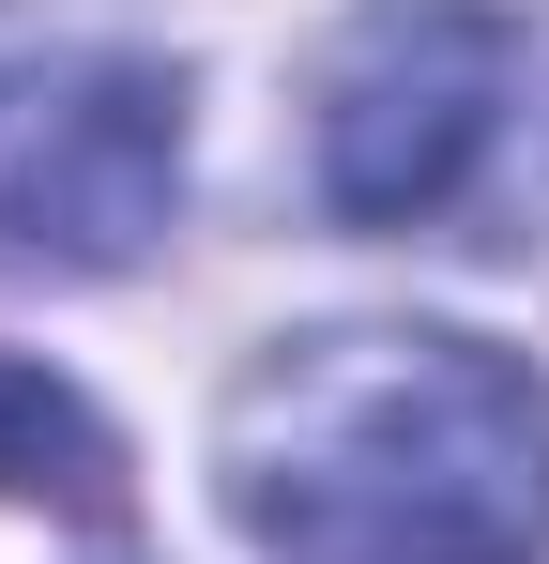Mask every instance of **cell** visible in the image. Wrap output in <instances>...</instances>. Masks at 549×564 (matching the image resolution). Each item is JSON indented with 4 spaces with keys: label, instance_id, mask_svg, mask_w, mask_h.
<instances>
[{
    "label": "cell",
    "instance_id": "6da1fadb",
    "mask_svg": "<svg viewBox=\"0 0 549 564\" xmlns=\"http://www.w3.org/2000/svg\"><path fill=\"white\" fill-rule=\"evenodd\" d=\"M214 488L260 564H549V397L443 321H321L229 381Z\"/></svg>",
    "mask_w": 549,
    "mask_h": 564
},
{
    "label": "cell",
    "instance_id": "7a4b0ae2",
    "mask_svg": "<svg viewBox=\"0 0 549 564\" xmlns=\"http://www.w3.org/2000/svg\"><path fill=\"white\" fill-rule=\"evenodd\" d=\"M183 214V77L107 31L0 15V260L122 275Z\"/></svg>",
    "mask_w": 549,
    "mask_h": 564
},
{
    "label": "cell",
    "instance_id": "3957f363",
    "mask_svg": "<svg viewBox=\"0 0 549 564\" xmlns=\"http://www.w3.org/2000/svg\"><path fill=\"white\" fill-rule=\"evenodd\" d=\"M504 77H519V31L488 0H366L321 77V198L366 229L443 214L504 122Z\"/></svg>",
    "mask_w": 549,
    "mask_h": 564
},
{
    "label": "cell",
    "instance_id": "277c9868",
    "mask_svg": "<svg viewBox=\"0 0 549 564\" xmlns=\"http://www.w3.org/2000/svg\"><path fill=\"white\" fill-rule=\"evenodd\" d=\"M0 488L15 503H62V519H122V443L92 427L77 381L15 367V351H0Z\"/></svg>",
    "mask_w": 549,
    "mask_h": 564
}]
</instances>
